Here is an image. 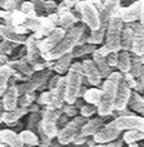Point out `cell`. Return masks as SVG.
<instances>
[{"instance_id":"29","label":"cell","mask_w":144,"mask_h":147,"mask_svg":"<svg viewBox=\"0 0 144 147\" xmlns=\"http://www.w3.org/2000/svg\"><path fill=\"white\" fill-rule=\"evenodd\" d=\"M75 22H77V17L73 14L72 12H65L59 14V23H57V27L62 28L64 31H68L75 26Z\"/></svg>"},{"instance_id":"28","label":"cell","mask_w":144,"mask_h":147,"mask_svg":"<svg viewBox=\"0 0 144 147\" xmlns=\"http://www.w3.org/2000/svg\"><path fill=\"white\" fill-rule=\"evenodd\" d=\"M18 136H20V140L23 146H27V147H38L39 146V137L33 130L23 129L22 132L18 133Z\"/></svg>"},{"instance_id":"43","label":"cell","mask_w":144,"mask_h":147,"mask_svg":"<svg viewBox=\"0 0 144 147\" xmlns=\"http://www.w3.org/2000/svg\"><path fill=\"white\" fill-rule=\"evenodd\" d=\"M13 47H14V44L9 43V41H7V40H3L1 43H0V56L8 57L13 52Z\"/></svg>"},{"instance_id":"15","label":"cell","mask_w":144,"mask_h":147,"mask_svg":"<svg viewBox=\"0 0 144 147\" xmlns=\"http://www.w3.org/2000/svg\"><path fill=\"white\" fill-rule=\"evenodd\" d=\"M18 97H20V94L17 90V85L14 83H9L4 94L1 96V103L5 111H10L18 106Z\"/></svg>"},{"instance_id":"27","label":"cell","mask_w":144,"mask_h":147,"mask_svg":"<svg viewBox=\"0 0 144 147\" xmlns=\"http://www.w3.org/2000/svg\"><path fill=\"white\" fill-rule=\"evenodd\" d=\"M101 93H103L101 89H99L98 86H93V88H91V89H85L81 97L83 98V101H85L86 103L98 106L99 101H100V98H101Z\"/></svg>"},{"instance_id":"6","label":"cell","mask_w":144,"mask_h":147,"mask_svg":"<svg viewBox=\"0 0 144 147\" xmlns=\"http://www.w3.org/2000/svg\"><path fill=\"white\" fill-rule=\"evenodd\" d=\"M87 120L88 119H86V117L81 116V115L78 116L77 115V116H74L70 121H68L61 129H59V133H57L56 138L60 145H69V143H72V141L74 140L75 136L81 132V128L83 127V124H85Z\"/></svg>"},{"instance_id":"56","label":"cell","mask_w":144,"mask_h":147,"mask_svg":"<svg viewBox=\"0 0 144 147\" xmlns=\"http://www.w3.org/2000/svg\"><path fill=\"white\" fill-rule=\"evenodd\" d=\"M21 1H25V0H21Z\"/></svg>"},{"instance_id":"36","label":"cell","mask_w":144,"mask_h":147,"mask_svg":"<svg viewBox=\"0 0 144 147\" xmlns=\"http://www.w3.org/2000/svg\"><path fill=\"white\" fill-rule=\"evenodd\" d=\"M96 49V45H92V44H83V45H79V47H75L74 51L72 52V56L73 58H77V57H82V56H86V54H90L92 53L93 51Z\"/></svg>"},{"instance_id":"3","label":"cell","mask_w":144,"mask_h":147,"mask_svg":"<svg viewBox=\"0 0 144 147\" xmlns=\"http://www.w3.org/2000/svg\"><path fill=\"white\" fill-rule=\"evenodd\" d=\"M66 90H65V103L73 105L78 98L82 89L83 71L82 65L79 62H74L70 65L66 74Z\"/></svg>"},{"instance_id":"42","label":"cell","mask_w":144,"mask_h":147,"mask_svg":"<svg viewBox=\"0 0 144 147\" xmlns=\"http://www.w3.org/2000/svg\"><path fill=\"white\" fill-rule=\"evenodd\" d=\"M51 101H52V93L51 90H47V92H43V93L39 96L38 98V105L39 106H49L51 105Z\"/></svg>"},{"instance_id":"12","label":"cell","mask_w":144,"mask_h":147,"mask_svg":"<svg viewBox=\"0 0 144 147\" xmlns=\"http://www.w3.org/2000/svg\"><path fill=\"white\" fill-rule=\"evenodd\" d=\"M65 32H66V31H64L62 28L56 27L52 34H49V35L46 36V38L40 39V40L38 41V48H39V52H40V56L51 52L52 49L61 41V39L64 38Z\"/></svg>"},{"instance_id":"21","label":"cell","mask_w":144,"mask_h":147,"mask_svg":"<svg viewBox=\"0 0 144 147\" xmlns=\"http://www.w3.org/2000/svg\"><path fill=\"white\" fill-rule=\"evenodd\" d=\"M0 38L3 40H7L9 43L14 44V45H18V44H25L26 38L22 35H18L17 32H14L12 27L7 25H0Z\"/></svg>"},{"instance_id":"40","label":"cell","mask_w":144,"mask_h":147,"mask_svg":"<svg viewBox=\"0 0 144 147\" xmlns=\"http://www.w3.org/2000/svg\"><path fill=\"white\" fill-rule=\"evenodd\" d=\"M96 111H98V110H96V106H93V105H88V103L83 105V106L79 109L81 116L86 117V119H88V117L93 116V115L96 114Z\"/></svg>"},{"instance_id":"31","label":"cell","mask_w":144,"mask_h":147,"mask_svg":"<svg viewBox=\"0 0 144 147\" xmlns=\"http://www.w3.org/2000/svg\"><path fill=\"white\" fill-rule=\"evenodd\" d=\"M127 107H130L134 112H138V114L142 115L144 112V99H143L142 94L138 93V92H131Z\"/></svg>"},{"instance_id":"41","label":"cell","mask_w":144,"mask_h":147,"mask_svg":"<svg viewBox=\"0 0 144 147\" xmlns=\"http://www.w3.org/2000/svg\"><path fill=\"white\" fill-rule=\"evenodd\" d=\"M61 112L64 115H66L68 117H74L78 115V109L74 106V105L64 103V106L61 107Z\"/></svg>"},{"instance_id":"30","label":"cell","mask_w":144,"mask_h":147,"mask_svg":"<svg viewBox=\"0 0 144 147\" xmlns=\"http://www.w3.org/2000/svg\"><path fill=\"white\" fill-rule=\"evenodd\" d=\"M134 38H135V35H134V31L131 30V27L129 25L124 26L122 32H121V51L129 52L131 49V44H132Z\"/></svg>"},{"instance_id":"1","label":"cell","mask_w":144,"mask_h":147,"mask_svg":"<svg viewBox=\"0 0 144 147\" xmlns=\"http://www.w3.org/2000/svg\"><path fill=\"white\" fill-rule=\"evenodd\" d=\"M124 74L119 71H112L105 78V81L103 83V88H101V98L99 101L96 110H98V115L101 117L111 116L114 109V98H116V92L117 86H118L119 81L122 80Z\"/></svg>"},{"instance_id":"2","label":"cell","mask_w":144,"mask_h":147,"mask_svg":"<svg viewBox=\"0 0 144 147\" xmlns=\"http://www.w3.org/2000/svg\"><path fill=\"white\" fill-rule=\"evenodd\" d=\"M85 28H86L85 25H77V26H73L70 30H68L65 32L64 38L61 39V41L51 52H48L46 54H42L43 61L52 62V61H56L60 57L65 56V54L72 53L75 47L78 45L82 35L85 34V31H86Z\"/></svg>"},{"instance_id":"5","label":"cell","mask_w":144,"mask_h":147,"mask_svg":"<svg viewBox=\"0 0 144 147\" xmlns=\"http://www.w3.org/2000/svg\"><path fill=\"white\" fill-rule=\"evenodd\" d=\"M75 10L78 12L81 20L83 21L85 26H87L91 31L98 30L101 26L100 22V16H99V10L92 5V3L90 0H82L78 1V4L75 5Z\"/></svg>"},{"instance_id":"16","label":"cell","mask_w":144,"mask_h":147,"mask_svg":"<svg viewBox=\"0 0 144 147\" xmlns=\"http://www.w3.org/2000/svg\"><path fill=\"white\" fill-rule=\"evenodd\" d=\"M65 90H66V78L61 76L59 84L51 90L52 101H51L49 106L53 107V109L61 110V107L64 106V103H65Z\"/></svg>"},{"instance_id":"47","label":"cell","mask_w":144,"mask_h":147,"mask_svg":"<svg viewBox=\"0 0 144 147\" xmlns=\"http://www.w3.org/2000/svg\"><path fill=\"white\" fill-rule=\"evenodd\" d=\"M124 145V141L122 138H117V140L112 141V142H108V143H104V145H98V147H122Z\"/></svg>"},{"instance_id":"14","label":"cell","mask_w":144,"mask_h":147,"mask_svg":"<svg viewBox=\"0 0 144 147\" xmlns=\"http://www.w3.org/2000/svg\"><path fill=\"white\" fill-rule=\"evenodd\" d=\"M38 39L33 35H30L25 41V51H26V62L30 65V67H33L35 63H38L40 61L42 56H40V52H39L38 48ZM33 70V69H31Z\"/></svg>"},{"instance_id":"50","label":"cell","mask_w":144,"mask_h":147,"mask_svg":"<svg viewBox=\"0 0 144 147\" xmlns=\"http://www.w3.org/2000/svg\"><path fill=\"white\" fill-rule=\"evenodd\" d=\"M47 18H48V20L51 21V22L53 23L55 26H57V23H59V14H57L56 12H55V13H51V14H48V17H47Z\"/></svg>"},{"instance_id":"13","label":"cell","mask_w":144,"mask_h":147,"mask_svg":"<svg viewBox=\"0 0 144 147\" xmlns=\"http://www.w3.org/2000/svg\"><path fill=\"white\" fill-rule=\"evenodd\" d=\"M121 136V132L113 128L111 124H104L95 134L92 136V141L96 145H104V143L112 142V141L117 140Z\"/></svg>"},{"instance_id":"54","label":"cell","mask_w":144,"mask_h":147,"mask_svg":"<svg viewBox=\"0 0 144 147\" xmlns=\"http://www.w3.org/2000/svg\"><path fill=\"white\" fill-rule=\"evenodd\" d=\"M129 147H138V143H131V145H129Z\"/></svg>"},{"instance_id":"22","label":"cell","mask_w":144,"mask_h":147,"mask_svg":"<svg viewBox=\"0 0 144 147\" xmlns=\"http://www.w3.org/2000/svg\"><path fill=\"white\" fill-rule=\"evenodd\" d=\"M26 114H29L26 107L17 106L16 109L10 110V111H4V114H3V123H5V124L9 125V127H13V125L17 124L18 120L25 116Z\"/></svg>"},{"instance_id":"25","label":"cell","mask_w":144,"mask_h":147,"mask_svg":"<svg viewBox=\"0 0 144 147\" xmlns=\"http://www.w3.org/2000/svg\"><path fill=\"white\" fill-rule=\"evenodd\" d=\"M72 61H73L72 53L65 54V56L56 59V62H55L53 66H52V70L56 71V74H59V75H64V74H66L68 70H69L70 65H72Z\"/></svg>"},{"instance_id":"35","label":"cell","mask_w":144,"mask_h":147,"mask_svg":"<svg viewBox=\"0 0 144 147\" xmlns=\"http://www.w3.org/2000/svg\"><path fill=\"white\" fill-rule=\"evenodd\" d=\"M20 12L22 13L25 18H35V17H38V16H36V12H35V8H34V4L30 1V0H25V1L21 3Z\"/></svg>"},{"instance_id":"24","label":"cell","mask_w":144,"mask_h":147,"mask_svg":"<svg viewBox=\"0 0 144 147\" xmlns=\"http://www.w3.org/2000/svg\"><path fill=\"white\" fill-rule=\"evenodd\" d=\"M92 61H93V63H95L98 71L100 72L101 78H106V76H108L109 74L112 72V69L109 67V65L106 63L105 57L101 56V54L99 53L96 49L92 52Z\"/></svg>"},{"instance_id":"32","label":"cell","mask_w":144,"mask_h":147,"mask_svg":"<svg viewBox=\"0 0 144 147\" xmlns=\"http://www.w3.org/2000/svg\"><path fill=\"white\" fill-rule=\"evenodd\" d=\"M105 27L106 25H101L98 30H93L90 32V35L87 36V43L92 44V45H98L104 41V36H105Z\"/></svg>"},{"instance_id":"20","label":"cell","mask_w":144,"mask_h":147,"mask_svg":"<svg viewBox=\"0 0 144 147\" xmlns=\"http://www.w3.org/2000/svg\"><path fill=\"white\" fill-rule=\"evenodd\" d=\"M0 145H4L7 147H23L18 133L10 129L0 130Z\"/></svg>"},{"instance_id":"45","label":"cell","mask_w":144,"mask_h":147,"mask_svg":"<svg viewBox=\"0 0 144 147\" xmlns=\"http://www.w3.org/2000/svg\"><path fill=\"white\" fill-rule=\"evenodd\" d=\"M30 1L34 4V8H35L36 16H42V14H43V13H44V8H43L44 0H30Z\"/></svg>"},{"instance_id":"11","label":"cell","mask_w":144,"mask_h":147,"mask_svg":"<svg viewBox=\"0 0 144 147\" xmlns=\"http://www.w3.org/2000/svg\"><path fill=\"white\" fill-rule=\"evenodd\" d=\"M131 92H132V89L127 85V83L124 80V78H122V80L119 81L118 86H117L113 112H118V111H122V110L127 109V103H129ZM113 112H112V114H113Z\"/></svg>"},{"instance_id":"46","label":"cell","mask_w":144,"mask_h":147,"mask_svg":"<svg viewBox=\"0 0 144 147\" xmlns=\"http://www.w3.org/2000/svg\"><path fill=\"white\" fill-rule=\"evenodd\" d=\"M117 53H118V52H117ZM117 53L111 52V53L105 57L106 63L109 65V67H111V69H112V67H116V65H117Z\"/></svg>"},{"instance_id":"4","label":"cell","mask_w":144,"mask_h":147,"mask_svg":"<svg viewBox=\"0 0 144 147\" xmlns=\"http://www.w3.org/2000/svg\"><path fill=\"white\" fill-rule=\"evenodd\" d=\"M124 26L125 25L118 14V10H117L113 16H111L105 27V36H104L105 44H104V47L109 52L117 53L121 51V32Z\"/></svg>"},{"instance_id":"49","label":"cell","mask_w":144,"mask_h":147,"mask_svg":"<svg viewBox=\"0 0 144 147\" xmlns=\"http://www.w3.org/2000/svg\"><path fill=\"white\" fill-rule=\"evenodd\" d=\"M60 79H61V76H60V75H55V76H52V78L49 79V80H48V90H52V89H53L55 86L59 84Z\"/></svg>"},{"instance_id":"51","label":"cell","mask_w":144,"mask_h":147,"mask_svg":"<svg viewBox=\"0 0 144 147\" xmlns=\"http://www.w3.org/2000/svg\"><path fill=\"white\" fill-rule=\"evenodd\" d=\"M78 1L79 0H64V3L66 4V7L69 8V9H72V8H74L75 5L78 4Z\"/></svg>"},{"instance_id":"26","label":"cell","mask_w":144,"mask_h":147,"mask_svg":"<svg viewBox=\"0 0 144 147\" xmlns=\"http://www.w3.org/2000/svg\"><path fill=\"white\" fill-rule=\"evenodd\" d=\"M130 63H131V54L127 51H121L117 53V65L116 67L121 74H127L130 71Z\"/></svg>"},{"instance_id":"38","label":"cell","mask_w":144,"mask_h":147,"mask_svg":"<svg viewBox=\"0 0 144 147\" xmlns=\"http://www.w3.org/2000/svg\"><path fill=\"white\" fill-rule=\"evenodd\" d=\"M34 102H35V92L21 94V96L18 97V106L20 107H26V109H27Z\"/></svg>"},{"instance_id":"18","label":"cell","mask_w":144,"mask_h":147,"mask_svg":"<svg viewBox=\"0 0 144 147\" xmlns=\"http://www.w3.org/2000/svg\"><path fill=\"white\" fill-rule=\"evenodd\" d=\"M57 26H55L51 21L47 17H42V16H38V26H36V30L34 32V36H35L38 40L48 36L49 34H52L55 31Z\"/></svg>"},{"instance_id":"44","label":"cell","mask_w":144,"mask_h":147,"mask_svg":"<svg viewBox=\"0 0 144 147\" xmlns=\"http://www.w3.org/2000/svg\"><path fill=\"white\" fill-rule=\"evenodd\" d=\"M56 7L57 4L53 1V0H44V4H43V8H44V13H55L56 12Z\"/></svg>"},{"instance_id":"10","label":"cell","mask_w":144,"mask_h":147,"mask_svg":"<svg viewBox=\"0 0 144 147\" xmlns=\"http://www.w3.org/2000/svg\"><path fill=\"white\" fill-rule=\"evenodd\" d=\"M7 66L12 71V76L16 80L26 81L34 75V71L31 70L30 65L26 62L25 58L20 59V61H8Z\"/></svg>"},{"instance_id":"19","label":"cell","mask_w":144,"mask_h":147,"mask_svg":"<svg viewBox=\"0 0 144 147\" xmlns=\"http://www.w3.org/2000/svg\"><path fill=\"white\" fill-rule=\"evenodd\" d=\"M119 8H121V0H108L106 3H104L101 9L99 10L101 25H106L111 16H113Z\"/></svg>"},{"instance_id":"7","label":"cell","mask_w":144,"mask_h":147,"mask_svg":"<svg viewBox=\"0 0 144 147\" xmlns=\"http://www.w3.org/2000/svg\"><path fill=\"white\" fill-rule=\"evenodd\" d=\"M109 124L113 128H116L119 132H126V130H144V119L139 115H125V116H117L112 120Z\"/></svg>"},{"instance_id":"53","label":"cell","mask_w":144,"mask_h":147,"mask_svg":"<svg viewBox=\"0 0 144 147\" xmlns=\"http://www.w3.org/2000/svg\"><path fill=\"white\" fill-rule=\"evenodd\" d=\"M4 107H3V103H1V99H0V123H3V114H4Z\"/></svg>"},{"instance_id":"33","label":"cell","mask_w":144,"mask_h":147,"mask_svg":"<svg viewBox=\"0 0 144 147\" xmlns=\"http://www.w3.org/2000/svg\"><path fill=\"white\" fill-rule=\"evenodd\" d=\"M10 78H12V71H10L9 67L7 65L0 67V97L4 94L5 89L9 85Z\"/></svg>"},{"instance_id":"37","label":"cell","mask_w":144,"mask_h":147,"mask_svg":"<svg viewBox=\"0 0 144 147\" xmlns=\"http://www.w3.org/2000/svg\"><path fill=\"white\" fill-rule=\"evenodd\" d=\"M132 53L136 57H143L144 53V41H143V36H135L134 40H132L131 44V49Z\"/></svg>"},{"instance_id":"23","label":"cell","mask_w":144,"mask_h":147,"mask_svg":"<svg viewBox=\"0 0 144 147\" xmlns=\"http://www.w3.org/2000/svg\"><path fill=\"white\" fill-rule=\"evenodd\" d=\"M104 119L105 117H101V116H98V117H93V119H90L83 124V127L81 128V134H83L85 137H92L99 129L104 125Z\"/></svg>"},{"instance_id":"39","label":"cell","mask_w":144,"mask_h":147,"mask_svg":"<svg viewBox=\"0 0 144 147\" xmlns=\"http://www.w3.org/2000/svg\"><path fill=\"white\" fill-rule=\"evenodd\" d=\"M39 121H40V111L39 112H31L30 119H29V123H27V129L33 130V132L36 133L38 127H39Z\"/></svg>"},{"instance_id":"52","label":"cell","mask_w":144,"mask_h":147,"mask_svg":"<svg viewBox=\"0 0 144 147\" xmlns=\"http://www.w3.org/2000/svg\"><path fill=\"white\" fill-rule=\"evenodd\" d=\"M7 62H8V57H5V56H0V67L4 66V65H7Z\"/></svg>"},{"instance_id":"8","label":"cell","mask_w":144,"mask_h":147,"mask_svg":"<svg viewBox=\"0 0 144 147\" xmlns=\"http://www.w3.org/2000/svg\"><path fill=\"white\" fill-rule=\"evenodd\" d=\"M49 75H51V70H42L35 76H31L29 80H26L23 84L17 85L18 94H25V93H33L39 89H43L46 83L48 81Z\"/></svg>"},{"instance_id":"55","label":"cell","mask_w":144,"mask_h":147,"mask_svg":"<svg viewBox=\"0 0 144 147\" xmlns=\"http://www.w3.org/2000/svg\"><path fill=\"white\" fill-rule=\"evenodd\" d=\"M0 147H7V146H4V145H0Z\"/></svg>"},{"instance_id":"17","label":"cell","mask_w":144,"mask_h":147,"mask_svg":"<svg viewBox=\"0 0 144 147\" xmlns=\"http://www.w3.org/2000/svg\"><path fill=\"white\" fill-rule=\"evenodd\" d=\"M82 71H83V75L86 76L87 81L91 84L92 86H99L101 84V75L100 72L98 71L96 69L95 63H93L92 59H85L82 62Z\"/></svg>"},{"instance_id":"34","label":"cell","mask_w":144,"mask_h":147,"mask_svg":"<svg viewBox=\"0 0 144 147\" xmlns=\"http://www.w3.org/2000/svg\"><path fill=\"white\" fill-rule=\"evenodd\" d=\"M144 137V133L142 130H136V129H132V130H126L122 136V141L124 143H127V145H131V143H136L139 141H142Z\"/></svg>"},{"instance_id":"9","label":"cell","mask_w":144,"mask_h":147,"mask_svg":"<svg viewBox=\"0 0 144 147\" xmlns=\"http://www.w3.org/2000/svg\"><path fill=\"white\" fill-rule=\"evenodd\" d=\"M143 13H144V0H136L135 3H132L130 7L127 8H119L118 14L121 17L124 25H130L139 21L140 23H143Z\"/></svg>"},{"instance_id":"48","label":"cell","mask_w":144,"mask_h":147,"mask_svg":"<svg viewBox=\"0 0 144 147\" xmlns=\"http://www.w3.org/2000/svg\"><path fill=\"white\" fill-rule=\"evenodd\" d=\"M87 140H88V138L85 137L83 134H81V132H79V133H78V134L74 137V140L72 141V143H74L75 146H81V145H83V143L87 142Z\"/></svg>"}]
</instances>
